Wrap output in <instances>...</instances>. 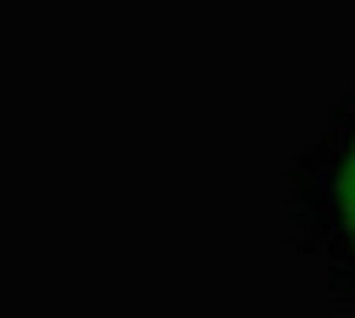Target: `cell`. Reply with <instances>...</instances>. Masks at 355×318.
<instances>
[{
  "label": "cell",
  "mask_w": 355,
  "mask_h": 318,
  "mask_svg": "<svg viewBox=\"0 0 355 318\" xmlns=\"http://www.w3.org/2000/svg\"><path fill=\"white\" fill-rule=\"evenodd\" d=\"M313 233L324 239L329 260L355 281V96L329 117L324 138L308 159V181H302Z\"/></svg>",
  "instance_id": "obj_1"
}]
</instances>
